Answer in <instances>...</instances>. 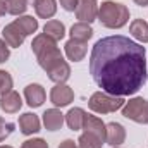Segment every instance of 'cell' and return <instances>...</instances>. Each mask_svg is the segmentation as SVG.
I'll return each mask as SVG.
<instances>
[{"instance_id":"28","label":"cell","mask_w":148,"mask_h":148,"mask_svg":"<svg viewBox=\"0 0 148 148\" xmlns=\"http://www.w3.org/2000/svg\"><path fill=\"white\" fill-rule=\"evenodd\" d=\"M21 148H48V143L41 138H33V140H26Z\"/></svg>"},{"instance_id":"34","label":"cell","mask_w":148,"mask_h":148,"mask_svg":"<svg viewBox=\"0 0 148 148\" xmlns=\"http://www.w3.org/2000/svg\"><path fill=\"white\" fill-rule=\"evenodd\" d=\"M0 148H12V147H9V145H5V147H0Z\"/></svg>"},{"instance_id":"22","label":"cell","mask_w":148,"mask_h":148,"mask_svg":"<svg viewBox=\"0 0 148 148\" xmlns=\"http://www.w3.org/2000/svg\"><path fill=\"white\" fill-rule=\"evenodd\" d=\"M129 33L138 41L148 43V23H145L143 19H134L129 26Z\"/></svg>"},{"instance_id":"6","label":"cell","mask_w":148,"mask_h":148,"mask_svg":"<svg viewBox=\"0 0 148 148\" xmlns=\"http://www.w3.org/2000/svg\"><path fill=\"white\" fill-rule=\"evenodd\" d=\"M76 16L79 19V23H93L98 17V3L97 0H79L77 9H76Z\"/></svg>"},{"instance_id":"32","label":"cell","mask_w":148,"mask_h":148,"mask_svg":"<svg viewBox=\"0 0 148 148\" xmlns=\"http://www.w3.org/2000/svg\"><path fill=\"white\" fill-rule=\"evenodd\" d=\"M5 12H7V5L3 0H0V16H5Z\"/></svg>"},{"instance_id":"3","label":"cell","mask_w":148,"mask_h":148,"mask_svg":"<svg viewBox=\"0 0 148 148\" xmlns=\"http://www.w3.org/2000/svg\"><path fill=\"white\" fill-rule=\"evenodd\" d=\"M124 103L126 100L122 97L109 95L105 91H95L88 100V107L97 114H112V112L122 109Z\"/></svg>"},{"instance_id":"21","label":"cell","mask_w":148,"mask_h":148,"mask_svg":"<svg viewBox=\"0 0 148 148\" xmlns=\"http://www.w3.org/2000/svg\"><path fill=\"white\" fill-rule=\"evenodd\" d=\"M93 36V29L88 23H76L71 26V38L77 40V41H88L90 38Z\"/></svg>"},{"instance_id":"20","label":"cell","mask_w":148,"mask_h":148,"mask_svg":"<svg viewBox=\"0 0 148 148\" xmlns=\"http://www.w3.org/2000/svg\"><path fill=\"white\" fill-rule=\"evenodd\" d=\"M14 24L19 28V31L24 36H29V35L36 33V29H38V19H35L33 16H21L19 19L14 21Z\"/></svg>"},{"instance_id":"2","label":"cell","mask_w":148,"mask_h":148,"mask_svg":"<svg viewBox=\"0 0 148 148\" xmlns=\"http://www.w3.org/2000/svg\"><path fill=\"white\" fill-rule=\"evenodd\" d=\"M98 21L109 29H119L129 21V9L124 3L105 0L98 7Z\"/></svg>"},{"instance_id":"24","label":"cell","mask_w":148,"mask_h":148,"mask_svg":"<svg viewBox=\"0 0 148 148\" xmlns=\"http://www.w3.org/2000/svg\"><path fill=\"white\" fill-rule=\"evenodd\" d=\"M102 145L103 143L90 133H83L77 140V148H102Z\"/></svg>"},{"instance_id":"13","label":"cell","mask_w":148,"mask_h":148,"mask_svg":"<svg viewBox=\"0 0 148 148\" xmlns=\"http://www.w3.org/2000/svg\"><path fill=\"white\" fill-rule=\"evenodd\" d=\"M64 48H66V55H67V59L73 60V62H79V60H83L84 55H86V52H88V45H86L84 41H77V40H73V38L66 43Z\"/></svg>"},{"instance_id":"29","label":"cell","mask_w":148,"mask_h":148,"mask_svg":"<svg viewBox=\"0 0 148 148\" xmlns=\"http://www.w3.org/2000/svg\"><path fill=\"white\" fill-rule=\"evenodd\" d=\"M9 57H10L9 45L5 43V40H2V38H0V64L7 62V60H9Z\"/></svg>"},{"instance_id":"10","label":"cell","mask_w":148,"mask_h":148,"mask_svg":"<svg viewBox=\"0 0 148 148\" xmlns=\"http://www.w3.org/2000/svg\"><path fill=\"white\" fill-rule=\"evenodd\" d=\"M38 59V64H40V67L43 69V71H47L53 62H57V60H62L64 59V55H62V52H60V48L55 45V47H50V48H47V50H43V52H40L36 55Z\"/></svg>"},{"instance_id":"12","label":"cell","mask_w":148,"mask_h":148,"mask_svg":"<svg viewBox=\"0 0 148 148\" xmlns=\"http://www.w3.org/2000/svg\"><path fill=\"white\" fill-rule=\"evenodd\" d=\"M19 127H21V133L26 134V136H31L40 131L41 124H40V119H38L36 114L33 112H26L19 117Z\"/></svg>"},{"instance_id":"18","label":"cell","mask_w":148,"mask_h":148,"mask_svg":"<svg viewBox=\"0 0 148 148\" xmlns=\"http://www.w3.org/2000/svg\"><path fill=\"white\" fill-rule=\"evenodd\" d=\"M43 33H45L47 36H50L52 40L59 41V40H62V38L66 36V26H64V23H60V21H57V19H52V21L45 23Z\"/></svg>"},{"instance_id":"5","label":"cell","mask_w":148,"mask_h":148,"mask_svg":"<svg viewBox=\"0 0 148 148\" xmlns=\"http://www.w3.org/2000/svg\"><path fill=\"white\" fill-rule=\"evenodd\" d=\"M74 100V91L67 84H55L50 91V102L55 107H66Z\"/></svg>"},{"instance_id":"11","label":"cell","mask_w":148,"mask_h":148,"mask_svg":"<svg viewBox=\"0 0 148 148\" xmlns=\"http://www.w3.org/2000/svg\"><path fill=\"white\" fill-rule=\"evenodd\" d=\"M21 107H23V100H21V95L17 91L12 90L7 95L0 97V109L5 114H16L21 110Z\"/></svg>"},{"instance_id":"31","label":"cell","mask_w":148,"mask_h":148,"mask_svg":"<svg viewBox=\"0 0 148 148\" xmlns=\"http://www.w3.org/2000/svg\"><path fill=\"white\" fill-rule=\"evenodd\" d=\"M59 148H77V145L74 143L73 140H64V141L59 145Z\"/></svg>"},{"instance_id":"17","label":"cell","mask_w":148,"mask_h":148,"mask_svg":"<svg viewBox=\"0 0 148 148\" xmlns=\"http://www.w3.org/2000/svg\"><path fill=\"white\" fill-rule=\"evenodd\" d=\"M35 12L41 19H50L57 12V2L55 0H35Z\"/></svg>"},{"instance_id":"25","label":"cell","mask_w":148,"mask_h":148,"mask_svg":"<svg viewBox=\"0 0 148 148\" xmlns=\"http://www.w3.org/2000/svg\"><path fill=\"white\" fill-rule=\"evenodd\" d=\"M5 5H7V12L12 16H21L28 9L26 0H5Z\"/></svg>"},{"instance_id":"4","label":"cell","mask_w":148,"mask_h":148,"mask_svg":"<svg viewBox=\"0 0 148 148\" xmlns=\"http://www.w3.org/2000/svg\"><path fill=\"white\" fill-rule=\"evenodd\" d=\"M122 115L133 122L138 124H148V100L141 97H134L129 102L124 103L122 107Z\"/></svg>"},{"instance_id":"35","label":"cell","mask_w":148,"mask_h":148,"mask_svg":"<svg viewBox=\"0 0 148 148\" xmlns=\"http://www.w3.org/2000/svg\"><path fill=\"white\" fill-rule=\"evenodd\" d=\"M114 148H117V147H114Z\"/></svg>"},{"instance_id":"30","label":"cell","mask_w":148,"mask_h":148,"mask_svg":"<svg viewBox=\"0 0 148 148\" xmlns=\"http://www.w3.org/2000/svg\"><path fill=\"white\" fill-rule=\"evenodd\" d=\"M59 2H60V7L67 12H74L79 3V0H59Z\"/></svg>"},{"instance_id":"14","label":"cell","mask_w":148,"mask_h":148,"mask_svg":"<svg viewBox=\"0 0 148 148\" xmlns=\"http://www.w3.org/2000/svg\"><path fill=\"white\" fill-rule=\"evenodd\" d=\"M105 141L110 147H119L126 141V129L119 122H109L107 124V138Z\"/></svg>"},{"instance_id":"26","label":"cell","mask_w":148,"mask_h":148,"mask_svg":"<svg viewBox=\"0 0 148 148\" xmlns=\"http://www.w3.org/2000/svg\"><path fill=\"white\" fill-rule=\"evenodd\" d=\"M12 86H14L12 76L7 71H0V97H3L9 91H12Z\"/></svg>"},{"instance_id":"27","label":"cell","mask_w":148,"mask_h":148,"mask_svg":"<svg viewBox=\"0 0 148 148\" xmlns=\"http://www.w3.org/2000/svg\"><path fill=\"white\" fill-rule=\"evenodd\" d=\"M12 131H14V124L9 122V121H5L3 117H0V143L5 138H9L12 134Z\"/></svg>"},{"instance_id":"7","label":"cell","mask_w":148,"mask_h":148,"mask_svg":"<svg viewBox=\"0 0 148 148\" xmlns=\"http://www.w3.org/2000/svg\"><path fill=\"white\" fill-rule=\"evenodd\" d=\"M83 129H84V133H90V134L97 136L102 143H105V138H107V124H103L102 119L86 114L84 122H83Z\"/></svg>"},{"instance_id":"15","label":"cell","mask_w":148,"mask_h":148,"mask_svg":"<svg viewBox=\"0 0 148 148\" xmlns=\"http://www.w3.org/2000/svg\"><path fill=\"white\" fill-rule=\"evenodd\" d=\"M64 121H66V115L59 109H48L43 114V124H45L47 131H57V129H60L62 124H64Z\"/></svg>"},{"instance_id":"23","label":"cell","mask_w":148,"mask_h":148,"mask_svg":"<svg viewBox=\"0 0 148 148\" xmlns=\"http://www.w3.org/2000/svg\"><path fill=\"white\" fill-rule=\"evenodd\" d=\"M55 45H57L55 40H52L50 36H47L45 33H41V35H36V36L33 38L31 50L35 52V55H38L40 52H43V50H47V48H50V47H55Z\"/></svg>"},{"instance_id":"19","label":"cell","mask_w":148,"mask_h":148,"mask_svg":"<svg viewBox=\"0 0 148 148\" xmlns=\"http://www.w3.org/2000/svg\"><path fill=\"white\" fill-rule=\"evenodd\" d=\"M84 117H86V112L79 107H74L66 114V122L69 126V129L77 131V129H83V122H84Z\"/></svg>"},{"instance_id":"9","label":"cell","mask_w":148,"mask_h":148,"mask_svg":"<svg viewBox=\"0 0 148 148\" xmlns=\"http://www.w3.org/2000/svg\"><path fill=\"white\" fill-rule=\"evenodd\" d=\"M45 97H47V95H45V90H43L41 84L33 83V84H28V86L24 88V98H26L28 105L33 107V109H36V107H41V105H43Z\"/></svg>"},{"instance_id":"1","label":"cell","mask_w":148,"mask_h":148,"mask_svg":"<svg viewBox=\"0 0 148 148\" xmlns=\"http://www.w3.org/2000/svg\"><path fill=\"white\" fill-rule=\"evenodd\" d=\"M90 74L109 95H134L148 77L145 47L122 35L102 38L91 50Z\"/></svg>"},{"instance_id":"33","label":"cell","mask_w":148,"mask_h":148,"mask_svg":"<svg viewBox=\"0 0 148 148\" xmlns=\"http://www.w3.org/2000/svg\"><path fill=\"white\" fill-rule=\"evenodd\" d=\"M136 5H140V7H147L148 5V0H133Z\"/></svg>"},{"instance_id":"16","label":"cell","mask_w":148,"mask_h":148,"mask_svg":"<svg viewBox=\"0 0 148 148\" xmlns=\"http://www.w3.org/2000/svg\"><path fill=\"white\" fill-rule=\"evenodd\" d=\"M2 36H3V40H5V43H7L9 47H12V48H19V47L23 45L24 38H26L21 31H19V28H17L14 23L7 24V26L3 28Z\"/></svg>"},{"instance_id":"8","label":"cell","mask_w":148,"mask_h":148,"mask_svg":"<svg viewBox=\"0 0 148 148\" xmlns=\"http://www.w3.org/2000/svg\"><path fill=\"white\" fill-rule=\"evenodd\" d=\"M45 73L48 74V79H52V81L57 83V84H62V83H66V81L71 77V67H69V64L62 59V60L53 62Z\"/></svg>"}]
</instances>
